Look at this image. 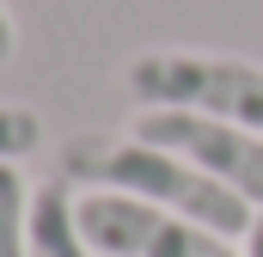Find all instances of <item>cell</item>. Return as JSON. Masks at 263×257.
Instances as JSON below:
<instances>
[{
	"mask_svg": "<svg viewBox=\"0 0 263 257\" xmlns=\"http://www.w3.org/2000/svg\"><path fill=\"white\" fill-rule=\"evenodd\" d=\"M62 184L135 196V202L190 214V221L227 233V239H245L251 221H257V208L245 196H233L227 184H214L208 172H196L190 159H178L165 147H147L141 135H98V128L67 135L62 141Z\"/></svg>",
	"mask_w": 263,
	"mask_h": 257,
	"instance_id": "1",
	"label": "cell"
},
{
	"mask_svg": "<svg viewBox=\"0 0 263 257\" xmlns=\"http://www.w3.org/2000/svg\"><path fill=\"white\" fill-rule=\"evenodd\" d=\"M129 98L147 104H172V111H202V117H227L263 135V62L245 56H220V49H135L123 62Z\"/></svg>",
	"mask_w": 263,
	"mask_h": 257,
	"instance_id": "2",
	"label": "cell"
},
{
	"mask_svg": "<svg viewBox=\"0 0 263 257\" xmlns=\"http://www.w3.org/2000/svg\"><path fill=\"white\" fill-rule=\"evenodd\" d=\"M73 208L98 257H245L227 233L117 190H80Z\"/></svg>",
	"mask_w": 263,
	"mask_h": 257,
	"instance_id": "3",
	"label": "cell"
},
{
	"mask_svg": "<svg viewBox=\"0 0 263 257\" xmlns=\"http://www.w3.org/2000/svg\"><path fill=\"white\" fill-rule=\"evenodd\" d=\"M147 147H165L178 159H190L196 172H208L214 184H227L233 196H245L251 208H263V135L227 117H202V111H172V104H147L135 111V128Z\"/></svg>",
	"mask_w": 263,
	"mask_h": 257,
	"instance_id": "4",
	"label": "cell"
},
{
	"mask_svg": "<svg viewBox=\"0 0 263 257\" xmlns=\"http://www.w3.org/2000/svg\"><path fill=\"white\" fill-rule=\"evenodd\" d=\"M31 257H98L86 227H80L73 184H62V178L31 190Z\"/></svg>",
	"mask_w": 263,
	"mask_h": 257,
	"instance_id": "5",
	"label": "cell"
},
{
	"mask_svg": "<svg viewBox=\"0 0 263 257\" xmlns=\"http://www.w3.org/2000/svg\"><path fill=\"white\" fill-rule=\"evenodd\" d=\"M0 257H31V184L18 166H0Z\"/></svg>",
	"mask_w": 263,
	"mask_h": 257,
	"instance_id": "6",
	"label": "cell"
},
{
	"mask_svg": "<svg viewBox=\"0 0 263 257\" xmlns=\"http://www.w3.org/2000/svg\"><path fill=\"white\" fill-rule=\"evenodd\" d=\"M43 147V117L31 104H0V166H18Z\"/></svg>",
	"mask_w": 263,
	"mask_h": 257,
	"instance_id": "7",
	"label": "cell"
},
{
	"mask_svg": "<svg viewBox=\"0 0 263 257\" xmlns=\"http://www.w3.org/2000/svg\"><path fill=\"white\" fill-rule=\"evenodd\" d=\"M12 49H18V25H12V12L0 6V62H12Z\"/></svg>",
	"mask_w": 263,
	"mask_h": 257,
	"instance_id": "8",
	"label": "cell"
},
{
	"mask_svg": "<svg viewBox=\"0 0 263 257\" xmlns=\"http://www.w3.org/2000/svg\"><path fill=\"white\" fill-rule=\"evenodd\" d=\"M245 257H263V208H257V221H251V233H245Z\"/></svg>",
	"mask_w": 263,
	"mask_h": 257,
	"instance_id": "9",
	"label": "cell"
}]
</instances>
